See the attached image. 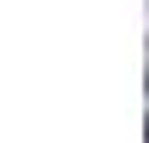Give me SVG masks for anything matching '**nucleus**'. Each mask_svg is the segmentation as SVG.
Instances as JSON below:
<instances>
[{
    "label": "nucleus",
    "mask_w": 149,
    "mask_h": 143,
    "mask_svg": "<svg viewBox=\"0 0 149 143\" xmlns=\"http://www.w3.org/2000/svg\"><path fill=\"white\" fill-rule=\"evenodd\" d=\"M143 132H149V126H143Z\"/></svg>",
    "instance_id": "1"
}]
</instances>
